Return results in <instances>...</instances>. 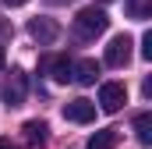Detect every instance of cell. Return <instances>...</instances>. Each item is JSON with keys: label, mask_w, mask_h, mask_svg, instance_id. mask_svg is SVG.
Masks as SVG:
<instances>
[{"label": "cell", "mask_w": 152, "mask_h": 149, "mask_svg": "<svg viewBox=\"0 0 152 149\" xmlns=\"http://www.w3.org/2000/svg\"><path fill=\"white\" fill-rule=\"evenodd\" d=\"M106 25H110V18L103 7H81L75 18V32L81 39H96L99 32H106Z\"/></svg>", "instance_id": "obj_1"}, {"label": "cell", "mask_w": 152, "mask_h": 149, "mask_svg": "<svg viewBox=\"0 0 152 149\" xmlns=\"http://www.w3.org/2000/svg\"><path fill=\"white\" fill-rule=\"evenodd\" d=\"M28 36L36 39L39 46H50L53 39L60 36V25H57L53 18H32V21H28Z\"/></svg>", "instance_id": "obj_4"}, {"label": "cell", "mask_w": 152, "mask_h": 149, "mask_svg": "<svg viewBox=\"0 0 152 149\" xmlns=\"http://www.w3.org/2000/svg\"><path fill=\"white\" fill-rule=\"evenodd\" d=\"M64 117L75 121V124H88V121H96V103H88V100H71V103H64Z\"/></svg>", "instance_id": "obj_5"}, {"label": "cell", "mask_w": 152, "mask_h": 149, "mask_svg": "<svg viewBox=\"0 0 152 149\" xmlns=\"http://www.w3.org/2000/svg\"><path fill=\"white\" fill-rule=\"evenodd\" d=\"M124 103H127V89H124V82H106V85L99 89V107H103L106 114H117Z\"/></svg>", "instance_id": "obj_2"}, {"label": "cell", "mask_w": 152, "mask_h": 149, "mask_svg": "<svg viewBox=\"0 0 152 149\" xmlns=\"http://www.w3.org/2000/svg\"><path fill=\"white\" fill-rule=\"evenodd\" d=\"M71 78H75L78 85H92V82L99 78V64H96L92 57H85V60L71 64Z\"/></svg>", "instance_id": "obj_8"}, {"label": "cell", "mask_w": 152, "mask_h": 149, "mask_svg": "<svg viewBox=\"0 0 152 149\" xmlns=\"http://www.w3.org/2000/svg\"><path fill=\"white\" fill-rule=\"evenodd\" d=\"M0 36H11V21H0Z\"/></svg>", "instance_id": "obj_13"}, {"label": "cell", "mask_w": 152, "mask_h": 149, "mask_svg": "<svg viewBox=\"0 0 152 149\" xmlns=\"http://www.w3.org/2000/svg\"><path fill=\"white\" fill-rule=\"evenodd\" d=\"M134 131H138V142L142 146H152V114H138L134 117Z\"/></svg>", "instance_id": "obj_10"}, {"label": "cell", "mask_w": 152, "mask_h": 149, "mask_svg": "<svg viewBox=\"0 0 152 149\" xmlns=\"http://www.w3.org/2000/svg\"><path fill=\"white\" fill-rule=\"evenodd\" d=\"M131 46H134V43H131L127 32L113 36V39H110V46H106V64H110V68H124V64L131 60Z\"/></svg>", "instance_id": "obj_3"}, {"label": "cell", "mask_w": 152, "mask_h": 149, "mask_svg": "<svg viewBox=\"0 0 152 149\" xmlns=\"http://www.w3.org/2000/svg\"><path fill=\"white\" fill-rule=\"evenodd\" d=\"M0 149H11V142H7V139H0Z\"/></svg>", "instance_id": "obj_16"}, {"label": "cell", "mask_w": 152, "mask_h": 149, "mask_svg": "<svg viewBox=\"0 0 152 149\" xmlns=\"http://www.w3.org/2000/svg\"><path fill=\"white\" fill-rule=\"evenodd\" d=\"M4 103L7 107H21L25 103V74L21 71H11L7 85H4Z\"/></svg>", "instance_id": "obj_6"}, {"label": "cell", "mask_w": 152, "mask_h": 149, "mask_svg": "<svg viewBox=\"0 0 152 149\" xmlns=\"http://www.w3.org/2000/svg\"><path fill=\"white\" fill-rule=\"evenodd\" d=\"M113 146H117V131H113V128L96 131V135L88 139V149H113Z\"/></svg>", "instance_id": "obj_11"}, {"label": "cell", "mask_w": 152, "mask_h": 149, "mask_svg": "<svg viewBox=\"0 0 152 149\" xmlns=\"http://www.w3.org/2000/svg\"><path fill=\"white\" fill-rule=\"evenodd\" d=\"M21 131H25V139H28V142H32V146H42V142H46V139H50V124H46V121H25V128H21Z\"/></svg>", "instance_id": "obj_9"}, {"label": "cell", "mask_w": 152, "mask_h": 149, "mask_svg": "<svg viewBox=\"0 0 152 149\" xmlns=\"http://www.w3.org/2000/svg\"><path fill=\"white\" fill-rule=\"evenodd\" d=\"M39 68L50 74L53 82H71V60L67 57H42Z\"/></svg>", "instance_id": "obj_7"}, {"label": "cell", "mask_w": 152, "mask_h": 149, "mask_svg": "<svg viewBox=\"0 0 152 149\" xmlns=\"http://www.w3.org/2000/svg\"><path fill=\"white\" fill-rule=\"evenodd\" d=\"M7 7H21V4H28V0H4Z\"/></svg>", "instance_id": "obj_14"}, {"label": "cell", "mask_w": 152, "mask_h": 149, "mask_svg": "<svg viewBox=\"0 0 152 149\" xmlns=\"http://www.w3.org/2000/svg\"><path fill=\"white\" fill-rule=\"evenodd\" d=\"M4 64H7V53H4V46H0V68H4Z\"/></svg>", "instance_id": "obj_15"}, {"label": "cell", "mask_w": 152, "mask_h": 149, "mask_svg": "<svg viewBox=\"0 0 152 149\" xmlns=\"http://www.w3.org/2000/svg\"><path fill=\"white\" fill-rule=\"evenodd\" d=\"M142 57H145V60H152V32H145V36H142Z\"/></svg>", "instance_id": "obj_12"}]
</instances>
